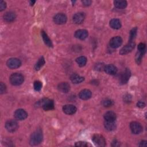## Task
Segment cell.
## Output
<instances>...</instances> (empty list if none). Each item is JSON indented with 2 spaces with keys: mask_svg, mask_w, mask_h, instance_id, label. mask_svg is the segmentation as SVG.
I'll list each match as a JSON object with an SVG mask.
<instances>
[{
  "mask_svg": "<svg viewBox=\"0 0 147 147\" xmlns=\"http://www.w3.org/2000/svg\"><path fill=\"white\" fill-rule=\"evenodd\" d=\"M42 139L43 136L41 130L37 129L31 134L29 143L31 145H37L42 142Z\"/></svg>",
  "mask_w": 147,
  "mask_h": 147,
  "instance_id": "cell-1",
  "label": "cell"
},
{
  "mask_svg": "<svg viewBox=\"0 0 147 147\" xmlns=\"http://www.w3.org/2000/svg\"><path fill=\"white\" fill-rule=\"evenodd\" d=\"M41 34L42 40H43L44 43L45 44V45H47L49 47H52L53 46L52 42L51 39L49 38V37H48V36L47 35V34L44 30H42L41 32Z\"/></svg>",
  "mask_w": 147,
  "mask_h": 147,
  "instance_id": "cell-22",
  "label": "cell"
},
{
  "mask_svg": "<svg viewBox=\"0 0 147 147\" xmlns=\"http://www.w3.org/2000/svg\"><path fill=\"white\" fill-rule=\"evenodd\" d=\"M130 75H131V72L130 69L128 68L125 69V71L120 75V77H119L120 83L122 84H126L128 82L130 77Z\"/></svg>",
  "mask_w": 147,
  "mask_h": 147,
  "instance_id": "cell-10",
  "label": "cell"
},
{
  "mask_svg": "<svg viewBox=\"0 0 147 147\" xmlns=\"http://www.w3.org/2000/svg\"><path fill=\"white\" fill-rule=\"evenodd\" d=\"M112 146H120V143L117 140H114L111 144Z\"/></svg>",
  "mask_w": 147,
  "mask_h": 147,
  "instance_id": "cell-39",
  "label": "cell"
},
{
  "mask_svg": "<svg viewBox=\"0 0 147 147\" xmlns=\"http://www.w3.org/2000/svg\"><path fill=\"white\" fill-rule=\"evenodd\" d=\"M137 106L140 108H144L145 106V103L142 101H139L137 102Z\"/></svg>",
  "mask_w": 147,
  "mask_h": 147,
  "instance_id": "cell-38",
  "label": "cell"
},
{
  "mask_svg": "<svg viewBox=\"0 0 147 147\" xmlns=\"http://www.w3.org/2000/svg\"><path fill=\"white\" fill-rule=\"evenodd\" d=\"M63 110L64 113L68 115H72L76 113L77 108L73 105L68 104L65 105L63 107Z\"/></svg>",
  "mask_w": 147,
  "mask_h": 147,
  "instance_id": "cell-14",
  "label": "cell"
},
{
  "mask_svg": "<svg viewBox=\"0 0 147 147\" xmlns=\"http://www.w3.org/2000/svg\"><path fill=\"white\" fill-rule=\"evenodd\" d=\"M67 21V17L65 14L63 13H58L53 17V21L55 24L58 25H62L65 24Z\"/></svg>",
  "mask_w": 147,
  "mask_h": 147,
  "instance_id": "cell-8",
  "label": "cell"
},
{
  "mask_svg": "<svg viewBox=\"0 0 147 147\" xmlns=\"http://www.w3.org/2000/svg\"><path fill=\"white\" fill-rule=\"evenodd\" d=\"M16 18V15L13 11H7L3 15V20L7 22H13Z\"/></svg>",
  "mask_w": 147,
  "mask_h": 147,
  "instance_id": "cell-18",
  "label": "cell"
},
{
  "mask_svg": "<svg viewBox=\"0 0 147 147\" xmlns=\"http://www.w3.org/2000/svg\"><path fill=\"white\" fill-rule=\"evenodd\" d=\"M9 80L12 85L20 86L24 82V78L21 74L14 73L10 75Z\"/></svg>",
  "mask_w": 147,
  "mask_h": 147,
  "instance_id": "cell-3",
  "label": "cell"
},
{
  "mask_svg": "<svg viewBox=\"0 0 147 147\" xmlns=\"http://www.w3.org/2000/svg\"><path fill=\"white\" fill-rule=\"evenodd\" d=\"M34 3H35V1H30V5H33Z\"/></svg>",
  "mask_w": 147,
  "mask_h": 147,
  "instance_id": "cell-41",
  "label": "cell"
},
{
  "mask_svg": "<svg viewBox=\"0 0 147 147\" xmlns=\"http://www.w3.org/2000/svg\"><path fill=\"white\" fill-rule=\"evenodd\" d=\"M145 48H146L145 44L144 43H142V42L140 43V44L138 45V47H137V49H138V50H139V51L146 50Z\"/></svg>",
  "mask_w": 147,
  "mask_h": 147,
  "instance_id": "cell-34",
  "label": "cell"
},
{
  "mask_svg": "<svg viewBox=\"0 0 147 147\" xmlns=\"http://www.w3.org/2000/svg\"><path fill=\"white\" fill-rule=\"evenodd\" d=\"M79 96L82 100H87L91 98L92 92L88 89H84L80 91L79 94Z\"/></svg>",
  "mask_w": 147,
  "mask_h": 147,
  "instance_id": "cell-15",
  "label": "cell"
},
{
  "mask_svg": "<svg viewBox=\"0 0 147 147\" xmlns=\"http://www.w3.org/2000/svg\"><path fill=\"white\" fill-rule=\"evenodd\" d=\"M6 65L10 69H16L21 66V62L20 59L13 57L7 60Z\"/></svg>",
  "mask_w": 147,
  "mask_h": 147,
  "instance_id": "cell-6",
  "label": "cell"
},
{
  "mask_svg": "<svg viewBox=\"0 0 147 147\" xmlns=\"http://www.w3.org/2000/svg\"><path fill=\"white\" fill-rule=\"evenodd\" d=\"M104 71L106 74L109 75H113L117 74L118 69H117V68L113 64H107L105 66Z\"/></svg>",
  "mask_w": 147,
  "mask_h": 147,
  "instance_id": "cell-16",
  "label": "cell"
},
{
  "mask_svg": "<svg viewBox=\"0 0 147 147\" xmlns=\"http://www.w3.org/2000/svg\"><path fill=\"white\" fill-rule=\"evenodd\" d=\"M58 90L61 92L67 93L70 90V86L67 82H61L58 85Z\"/></svg>",
  "mask_w": 147,
  "mask_h": 147,
  "instance_id": "cell-19",
  "label": "cell"
},
{
  "mask_svg": "<svg viewBox=\"0 0 147 147\" xmlns=\"http://www.w3.org/2000/svg\"><path fill=\"white\" fill-rule=\"evenodd\" d=\"M45 60H44V58L43 57H40L38 60L37 61V62L36 63L35 65H34V69L36 71H38L45 64Z\"/></svg>",
  "mask_w": 147,
  "mask_h": 147,
  "instance_id": "cell-28",
  "label": "cell"
},
{
  "mask_svg": "<svg viewBox=\"0 0 147 147\" xmlns=\"http://www.w3.org/2000/svg\"><path fill=\"white\" fill-rule=\"evenodd\" d=\"M105 128L108 131H113L116 128V124L115 121H105Z\"/></svg>",
  "mask_w": 147,
  "mask_h": 147,
  "instance_id": "cell-23",
  "label": "cell"
},
{
  "mask_svg": "<svg viewBox=\"0 0 147 147\" xmlns=\"http://www.w3.org/2000/svg\"><path fill=\"white\" fill-rule=\"evenodd\" d=\"M14 116L16 119L19 121L24 120L28 117V113L25 110L22 109H17L15 111L14 113Z\"/></svg>",
  "mask_w": 147,
  "mask_h": 147,
  "instance_id": "cell-11",
  "label": "cell"
},
{
  "mask_svg": "<svg viewBox=\"0 0 147 147\" xmlns=\"http://www.w3.org/2000/svg\"><path fill=\"white\" fill-rule=\"evenodd\" d=\"M75 146H91V145L88 142H84V141H78L76 142L75 144Z\"/></svg>",
  "mask_w": 147,
  "mask_h": 147,
  "instance_id": "cell-32",
  "label": "cell"
},
{
  "mask_svg": "<svg viewBox=\"0 0 147 147\" xmlns=\"http://www.w3.org/2000/svg\"><path fill=\"white\" fill-rule=\"evenodd\" d=\"M5 128L9 132H14L18 128V125L17 122L14 119L8 120L5 123Z\"/></svg>",
  "mask_w": 147,
  "mask_h": 147,
  "instance_id": "cell-5",
  "label": "cell"
},
{
  "mask_svg": "<svg viewBox=\"0 0 147 147\" xmlns=\"http://www.w3.org/2000/svg\"><path fill=\"white\" fill-rule=\"evenodd\" d=\"M122 44V39L119 36H115L111 38L110 40V46L113 48H117Z\"/></svg>",
  "mask_w": 147,
  "mask_h": 147,
  "instance_id": "cell-12",
  "label": "cell"
},
{
  "mask_svg": "<svg viewBox=\"0 0 147 147\" xmlns=\"http://www.w3.org/2000/svg\"><path fill=\"white\" fill-rule=\"evenodd\" d=\"M82 3L83 4L84 6H90L91 5V3H92V1H90V0H84V1H82Z\"/></svg>",
  "mask_w": 147,
  "mask_h": 147,
  "instance_id": "cell-37",
  "label": "cell"
},
{
  "mask_svg": "<svg viewBox=\"0 0 147 147\" xmlns=\"http://www.w3.org/2000/svg\"><path fill=\"white\" fill-rule=\"evenodd\" d=\"M117 116L114 112L109 111L106 112L104 115V118L105 121H115L116 119Z\"/></svg>",
  "mask_w": 147,
  "mask_h": 147,
  "instance_id": "cell-21",
  "label": "cell"
},
{
  "mask_svg": "<svg viewBox=\"0 0 147 147\" xmlns=\"http://www.w3.org/2000/svg\"><path fill=\"white\" fill-rule=\"evenodd\" d=\"M6 7V3L5 1H1L0 2V11H3Z\"/></svg>",
  "mask_w": 147,
  "mask_h": 147,
  "instance_id": "cell-35",
  "label": "cell"
},
{
  "mask_svg": "<svg viewBox=\"0 0 147 147\" xmlns=\"http://www.w3.org/2000/svg\"><path fill=\"white\" fill-rule=\"evenodd\" d=\"M71 80L72 83H75V84H78V83H80L81 82H82L84 80V77H82L78 74H73L71 76Z\"/></svg>",
  "mask_w": 147,
  "mask_h": 147,
  "instance_id": "cell-24",
  "label": "cell"
},
{
  "mask_svg": "<svg viewBox=\"0 0 147 147\" xmlns=\"http://www.w3.org/2000/svg\"><path fill=\"white\" fill-rule=\"evenodd\" d=\"M146 141H141L139 144L140 146H147V144H146Z\"/></svg>",
  "mask_w": 147,
  "mask_h": 147,
  "instance_id": "cell-40",
  "label": "cell"
},
{
  "mask_svg": "<svg viewBox=\"0 0 147 147\" xmlns=\"http://www.w3.org/2000/svg\"><path fill=\"white\" fill-rule=\"evenodd\" d=\"M85 19V14L83 12H78L75 13L73 17L72 20L76 24H80L82 23Z\"/></svg>",
  "mask_w": 147,
  "mask_h": 147,
  "instance_id": "cell-13",
  "label": "cell"
},
{
  "mask_svg": "<svg viewBox=\"0 0 147 147\" xmlns=\"http://www.w3.org/2000/svg\"><path fill=\"white\" fill-rule=\"evenodd\" d=\"M75 37L80 40H84L88 37V32L85 29H79L75 32Z\"/></svg>",
  "mask_w": 147,
  "mask_h": 147,
  "instance_id": "cell-17",
  "label": "cell"
},
{
  "mask_svg": "<svg viewBox=\"0 0 147 147\" xmlns=\"http://www.w3.org/2000/svg\"><path fill=\"white\" fill-rule=\"evenodd\" d=\"M114 5L115 7L118 9H125L127 6V2L126 1H119L116 0L114 1Z\"/></svg>",
  "mask_w": 147,
  "mask_h": 147,
  "instance_id": "cell-25",
  "label": "cell"
},
{
  "mask_svg": "<svg viewBox=\"0 0 147 147\" xmlns=\"http://www.w3.org/2000/svg\"><path fill=\"white\" fill-rule=\"evenodd\" d=\"M105 66V65H103V64H102V63L97 64H96V69L99 70V71H101L102 69H104Z\"/></svg>",
  "mask_w": 147,
  "mask_h": 147,
  "instance_id": "cell-36",
  "label": "cell"
},
{
  "mask_svg": "<svg viewBox=\"0 0 147 147\" xmlns=\"http://www.w3.org/2000/svg\"><path fill=\"white\" fill-rule=\"evenodd\" d=\"M130 128L133 134H138L142 131V126L137 122L133 121L130 123Z\"/></svg>",
  "mask_w": 147,
  "mask_h": 147,
  "instance_id": "cell-7",
  "label": "cell"
},
{
  "mask_svg": "<svg viewBox=\"0 0 147 147\" xmlns=\"http://www.w3.org/2000/svg\"><path fill=\"white\" fill-rule=\"evenodd\" d=\"M114 104L113 101L109 99H106L102 102V105L105 107H109L113 106Z\"/></svg>",
  "mask_w": 147,
  "mask_h": 147,
  "instance_id": "cell-30",
  "label": "cell"
},
{
  "mask_svg": "<svg viewBox=\"0 0 147 147\" xmlns=\"http://www.w3.org/2000/svg\"><path fill=\"white\" fill-rule=\"evenodd\" d=\"M110 26L114 29H119L121 27V23L119 20L117 18H113L110 21Z\"/></svg>",
  "mask_w": 147,
  "mask_h": 147,
  "instance_id": "cell-20",
  "label": "cell"
},
{
  "mask_svg": "<svg viewBox=\"0 0 147 147\" xmlns=\"http://www.w3.org/2000/svg\"><path fill=\"white\" fill-rule=\"evenodd\" d=\"M145 53V50L144 51H139L138 50V52L136 53V57H135V60L136 63L138 64H140L141 63V60H142V58L144 56V55Z\"/></svg>",
  "mask_w": 147,
  "mask_h": 147,
  "instance_id": "cell-26",
  "label": "cell"
},
{
  "mask_svg": "<svg viewBox=\"0 0 147 147\" xmlns=\"http://www.w3.org/2000/svg\"><path fill=\"white\" fill-rule=\"evenodd\" d=\"M33 87H34V89L36 91H39L41 90V89L42 88V83L40 81H38V80L35 81L34 82Z\"/></svg>",
  "mask_w": 147,
  "mask_h": 147,
  "instance_id": "cell-31",
  "label": "cell"
},
{
  "mask_svg": "<svg viewBox=\"0 0 147 147\" xmlns=\"http://www.w3.org/2000/svg\"><path fill=\"white\" fill-rule=\"evenodd\" d=\"M76 63L78 64V65L80 67H83L87 63V58L85 56H80L76 59Z\"/></svg>",
  "mask_w": 147,
  "mask_h": 147,
  "instance_id": "cell-27",
  "label": "cell"
},
{
  "mask_svg": "<svg viewBox=\"0 0 147 147\" xmlns=\"http://www.w3.org/2000/svg\"><path fill=\"white\" fill-rule=\"evenodd\" d=\"M37 107H42L45 111H49L54 109V102L48 98H43L37 103Z\"/></svg>",
  "mask_w": 147,
  "mask_h": 147,
  "instance_id": "cell-2",
  "label": "cell"
},
{
  "mask_svg": "<svg viewBox=\"0 0 147 147\" xmlns=\"http://www.w3.org/2000/svg\"><path fill=\"white\" fill-rule=\"evenodd\" d=\"M6 91V87L5 84H3L2 82L0 84V92L1 94L5 93Z\"/></svg>",
  "mask_w": 147,
  "mask_h": 147,
  "instance_id": "cell-33",
  "label": "cell"
},
{
  "mask_svg": "<svg viewBox=\"0 0 147 147\" xmlns=\"http://www.w3.org/2000/svg\"><path fill=\"white\" fill-rule=\"evenodd\" d=\"M92 141L96 146H105L106 145V140L102 135L94 134L92 137Z\"/></svg>",
  "mask_w": 147,
  "mask_h": 147,
  "instance_id": "cell-4",
  "label": "cell"
},
{
  "mask_svg": "<svg viewBox=\"0 0 147 147\" xmlns=\"http://www.w3.org/2000/svg\"><path fill=\"white\" fill-rule=\"evenodd\" d=\"M137 27L133 28L130 32V37H129V42H133V40L137 36Z\"/></svg>",
  "mask_w": 147,
  "mask_h": 147,
  "instance_id": "cell-29",
  "label": "cell"
},
{
  "mask_svg": "<svg viewBox=\"0 0 147 147\" xmlns=\"http://www.w3.org/2000/svg\"><path fill=\"white\" fill-rule=\"evenodd\" d=\"M135 45V42H129L126 45H125L121 48L119 51V53L123 55L130 53L134 48Z\"/></svg>",
  "mask_w": 147,
  "mask_h": 147,
  "instance_id": "cell-9",
  "label": "cell"
}]
</instances>
